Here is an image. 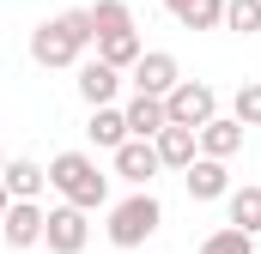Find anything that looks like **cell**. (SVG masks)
I'll list each match as a JSON object with an SVG mask.
<instances>
[{"instance_id":"obj_1","label":"cell","mask_w":261,"mask_h":254,"mask_svg":"<svg viewBox=\"0 0 261 254\" xmlns=\"http://www.w3.org/2000/svg\"><path fill=\"white\" fill-rule=\"evenodd\" d=\"M85 49H97L91 6H67L31 30V61L37 67H85Z\"/></svg>"},{"instance_id":"obj_2","label":"cell","mask_w":261,"mask_h":254,"mask_svg":"<svg viewBox=\"0 0 261 254\" xmlns=\"http://www.w3.org/2000/svg\"><path fill=\"white\" fill-rule=\"evenodd\" d=\"M49 182L61 194V206H79V212L110 206V176L97 170L91 151H55V157H49Z\"/></svg>"},{"instance_id":"obj_3","label":"cell","mask_w":261,"mask_h":254,"mask_svg":"<svg viewBox=\"0 0 261 254\" xmlns=\"http://www.w3.org/2000/svg\"><path fill=\"white\" fill-rule=\"evenodd\" d=\"M158 224H164V206H158V194L140 188L128 194L122 206H110V224H103V236L116 242V248H146L152 236H158Z\"/></svg>"},{"instance_id":"obj_4","label":"cell","mask_w":261,"mask_h":254,"mask_svg":"<svg viewBox=\"0 0 261 254\" xmlns=\"http://www.w3.org/2000/svg\"><path fill=\"white\" fill-rule=\"evenodd\" d=\"M164 109H170V127H206V121H219V91L206 85V79H182L170 97H164Z\"/></svg>"},{"instance_id":"obj_5","label":"cell","mask_w":261,"mask_h":254,"mask_svg":"<svg viewBox=\"0 0 261 254\" xmlns=\"http://www.w3.org/2000/svg\"><path fill=\"white\" fill-rule=\"evenodd\" d=\"M49 254H85L91 242V212H79V206H49Z\"/></svg>"},{"instance_id":"obj_6","label":"cell","mask_w":261,"mask_h":254,"mask_svg":"<svg viewBox=\"0 0 261 254\" xmlns=\"http://www.w3.org/2000/svg\"><path fill=\"white\" fill-rule=\"evenodd\" d=\"M182 85V61L170 55V49H146V61L134 67V91H146V97H170Z\"/></svg>"},{"instance_id":"obj_7","label":"cell","mask_w":261,"mask_h":254,"mask_svg":"<svg viewBox=\"0 0 261 254\" xmlns=\"http://www.w3.org/2000/svg\"><path fill=\"white\" fill-rule=\"evenodd\" d=\"M158 170H164V157H158V145H152V139H128V145L116 151V176H122L134 194L152 188V182H158Z\"/></svg>"},{"instance_id":"obj_8","label":"cell","mask_w":261,"mask_h":254,"mask_svg":"<svg viewBox=\"0 0 261 254\" xmlns=\"http://www.w3.org/2000/svg\"><path fill=\"white\" fill-rule=\"evenodd\" d=\"M43 236H49V206L12 200V206H6V248H37Z\"/></svg>"},{"instance_id":"obj_9","label":"cell","mask_w":261,"mask_h":254,"mask_svg":"<svg viewBox=\"0 0 261 254\" xmlns=\"http://www.w3.org/2000/svg\"><path fill=\"white\" fill-rule=\"evenodd\" d=\"M182 182H189V200H200V206H206V200H231V170H225V164H219V157H195V170H189V176H182Z\"/></svg>"},{"instance_id":"obj_10","label":"cell","mask_w":261,"mask_h":254,"mask_svg":"<svg viewBox=\"0 0 261 254\" xmlns=\"http://www.w3.org/2000/svg\"><path fill=\"white\" fill-rule=\"evenodd\" d=\"M73 85H79V97H85L91 109H110V103H116V91H122V73H116L110 61H85Z\"/></svg>"},{"instance_id":"obj_11","label":"cell","mask_w":261,"mask_h":254,"mask_svg":"<svg viewBox=\"0 0 261 254\" xmlns=\"http://www.w3.org/2000/svg\"><path fill=\"white\" fill-rule=\"evenodd\" d=\"M243 133L249 127L237 121V115H219V121L200 127V157H219V164H231L237 151H243Z\"/></svg>"},{"instance_id":"obj_12","label":"cell","mask_w":261,"mask_h":254,"mask_svg":"<svg viewBox=\"0 0 261 254\" xmlns=\"http://www.w3.org/2000/svg\"><path fill=\"white\" fill-rule=\"evenodd\" d=\"M152 145H158L164 170H182V176L195 170V157H200V133H195V127H164V133H158Z\"/></svg>"},{"instance_id":"obj_13","label":"cell","mask_w":261,"mask_h":254,"mask_svg":"<svg viewBox=\"0 0 261 254\" xmlns=\"http://www.w3.org/2000/svg\"><path fill=\"white\" fill-rule=\"evenodd\" d=\"M164 127H170L164 97H146V91H134V97H128V133H134V139H158Z\"/></svg>"},{"instance_id":"obj_14","label":"cell","mask_w":261,"mask_h":254,"mask_svg":"<svg viewBox=\"0 0 261 254\" xmlns=\"http://www.w3.org/2000/svg\"><path fill=\"white\" fill-rule=\"evenodd\" d=\"M225 6H231V0H164V12H170L182 30H219V24H225Z\"/></svg>"},{"instance_id":"obj_15","label":"cell","mask_w":261,"mask_h":254,"mask_svg":"<svg viewBox=\"0 0 261 254\" xmlns=\"http://www.w3.org/2000/svg\"><path fill=\"white\" fill-rule=\"evenodd\" d=\"M85 133H91V145H103V151L116 157V151H122V145L134 139V133H128V109H116V103H110V109H91Z\"/></svg>"},{"instance_id":"obj_16","label":"cell","mask_w":261,"mask_h":254,"mask_svg":"<svg viewBox=\"0 0 261 254\" xmlns=\"http://www.w3.org/2000/svg\"><path fill=\"white\" fill-rule=\"evenodd\" d=\"M43 188H55V182H49V170L37 157H12L6 164V194L12 200H43Z\"/></svg>"},{"instance_id":"obj_17","label":"cell","mask_w":261,"mask_h":254,"mask_svg":"<svg viewBox=\"0 0 261 254\" xmlns=\"http://www.w3.org/2000/svg\"><path fill=\"white\" fill-rule=\"evenodd\" d=\"M225 224H237V230L261 236V188H255V182H249V188H237L231 200H225Z\"/></svg>"},{"instance_id":"obj_18","label":"cell","mask_w":261,"mask_h":254,"mask_svg":"<svg viewBox=\"0 0 261 254\" xmlns=\"http://www.w3.org/2000/svg\"><path fill=\"white\" fill-rule=\"evenodd\" d=\"M91 24H97V43H103V37H128L134 30V6L128 0H97V6H91Z\"/></svg>"},{"instance_id":"obj_19","label":"cell","mask_w":261,"mask_h":254,"mask_svg":"<svg viewBox=\"0 0 261 254\" xmlns=\"http://www.w3.org/2000/svg\"><path fill=\"white\" fill-rule=\"evenodd\" d=\"M200 254H255V236L237 230V224H225V230H213V236L200 242Z\"/></svg>"},{"instance_id":"obj_20","label":"cell","mask_w":261,"mask_h":254,"mask_svg":"<svg viewBox=\"0 0 261 254\" xmlns=\"http://www.w3.org/2000/svg\"><path fill=\"white\" fill-rule=\"evenodd\" d=\"M225 30L261 37V0H231V6H225Z\"/></svg>"},{"instance_id":"obj_21","label":"cell","mask_w":261,"mask_h":254,"mask_svg":"<svg viewBox=\"0 0 261 254\" xmlns=\"http://www.w3.org/2000/svg\"><path fill=\"white\" fill-rule=\"evenodd\" d=\"M243 127H261V79H243L237 85V109H231Z\"/></svg>"}]
</instances>
